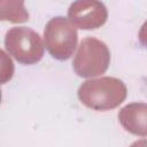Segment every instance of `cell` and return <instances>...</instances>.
Returning a JSON list of instances; mask_svg holds the SVG:
<instances>
[{"instance_id": "4", "label": "cell", "mask_w": 147, "mask_h": 147, "mask_svg": "<svg viewBox=\"0 0 147 147\" xmlns=\"http://www.w3.org/2000/svg\"><path fill=\"white\" fill-rule=\"evenodd\" d=\"M5 47L17 62L34 64L44 55V44L40 36L30 28L15 26L7 31Z\"/></svg>"}, {"instance_id": "8", "label": "cell", "mask_w": 147, "mask_h": 147, "mask_svg": "<svg viewBox=\"0 0 147 147\" xmlns=\"http://www.w3.org/2000/svg\"><path fill=\"white\" fill-rule=\"evenodd\" d=\"M130 147H147V139H140L134 141Z\"/></svg>"}, {"instance_id": "2", "label": "cell", "mask_w": 147, "mask_h": 147, "mask_svg": "<svg viewBox=\"0 0 147 147\" xmlns=\"http://www.w3.org/2000/svg\"><path fill=\"white\" fill-rule=\"evenodd\" d=\"M109 63L110 52L107 45L94 37H87L78 46L72 68L79 77L90 78L106 72Z\"/></svg>"}, {"instance_id": "5", "label": "cell", "mask_w": 147, "mask_h": 147, "mask_svg": "<svg viewBox=\"0 0 147 147\" xmlns=\"http://www.w3.org/2000/svg\"><path fill=\"white\" fill-rule=\"evenodd\" d=\"M71 23L83 30L98 29L103 25L108 17L106 6L100 1H76L68 9Z\"/></svg>"}, {"instance_id": "1", "label": "cell", "mask_w": 147, "mask_h": 147, "mask_svg": "<svg viewBox=\"0 0 147 147\" xmlns=\"http://www.w3.org/2000/svg\"><path fill=\"white\" fill-rule=\"evenodd\" d=\"M125 84L115 77H101L84 82L78 88L83 105L93 110H110L118 107L126 98Z\"/></svg>"}, {"instance_id": "3", "label": "cell", "mask_w": 147, "mask_h": 147, "mask_svg": "<svg viewBox=\"0 0 147 147\" xmlns=\"http://www.w3.org/2000/svg\"><path fill=\"white\" fill-rule=\"evenodd\" d=\"M44 40L47 51L54 59L68 60L77 46V28L69 18L53 17L45 26Z\"/></svg>"}, {"instance_id": "7", "label": "cell", "mask_w": 147, "mask_h": 147, "mask_svg": "<svg viewBox=\"0 0 147 147\" xmlns=\"http://www.w3.org/2000/svg\"><path fill=\"white\" fill-rule=\"evenodd\" d=\"M139 40H140V42L145 47H147V21L140 28V31H139Z\"/></svg>"}, {"instance_id": "6", "label": "cell", "mask_w": 147, "mask_h": 147, "mask_svg": "<svg viewBox=\"0 0 147 147\" xmlns=\"http://www.w3.org/2000/svg\"><path fill=\"white\" fill-rule=\"evenodd\" d=\"M118 121L127 132L147 137V103L132 102L126 105L119 110Z\"/></svg>"}]
</instances>
